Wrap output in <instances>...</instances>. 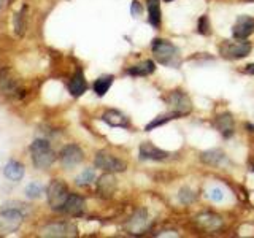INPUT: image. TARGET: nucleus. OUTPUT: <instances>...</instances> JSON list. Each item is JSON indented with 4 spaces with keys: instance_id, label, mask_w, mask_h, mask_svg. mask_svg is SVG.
<instances>
[{
    "instance_id": "obj_1",
    "label": "nucleus",
    "mask_w": 254,
    "mask_h": 238,
    "mask_svg": "<svg viewBox=\"0 0 254 238\" xmlns=\"http://www.w3.org/2000/svg\"><path fill=\"white\" fill-rule=\"evenodd\" d=\"M153 53L154 58L159 63H162L165 67H173L178 68L180 67V54L177 46L172 45L167 40L156 38L153 42Z\"/></svg>"
},
{
    "instance_id": "obj_2",
    "label": "nucleus",
    "mask_w": 254,
    "mask_h": 238,
    "mask_svg": "<svg viewBox=\"0 0 254 238\" xmlns=\"http://www.w3.org/2000/svg\"><path fill=\"white\" fill-rule=\"evenodd\" d=\"M30 157L37 169H48L56 161V153L53 151L50 141L43 138H37L30 145Z\"/></svg>"
},
{
    "instance_id": "obj_3",
    "label": "nucleus",
    "mask_w": 254,
    "mask_h": 238,
    "mask_svg": "<svg viewBox=\"0 0 254 238\" xmlns=\"http://www.w3.org/2000/svg\"><path fill=\"white\" fill-rule=\"evenodd\" d=\"M46 195H48V203H50L51 208L54 211H62L70 192H68V187L65 182L61 179H54V181H51V184L48 186Z\"/></svg>"
},
{
    "instance_id": "obj_4",
    "label": "nucleus",
    "mask_w": 254,
    "mask_h": 238,
    "mask_svg": "<svg viewBox=\"0 0 254 238\" xmlns=\"http://www.w3.org/2000/svg\"><path fill=\"white\" fill-rule=\"evenodd\" d=\"M22 221H24L22 213L14 208L0 211V237L14 234L21 227Z\"/></svg>"
},
{
    "instance_id": "obj_5",
    "label": "nucleus",
    "mask_w": 254,
    "mask_h": 238,
    "mask_svg": "<svg viewBox=\"0 0 254 238\" xmlns=\"http://www.w3.org/2000/svg\"><path fill=\"white\" fill-rule=\"evenodd\" d=\"M40 237L48 238H64V237H76L78 229L70 224V222H53V224H46L45 227L40 229Z\"/></svg>"
},
{
    "instance_id": "obj_6",
    "label": "nucleus",
    "mask_w": 254,
    "mask_h": 238,
    "mask_svg": "<svg viewBox=\"0 0 254 238\" xmlns=\"http://www.w3.org/2000/svg\"><path fill=\"white\" fill-rule=\"evenodd\" d=\"M219 53L226 59H242L251 53L250 42H224L219 46Z\"/></svg>"
},
{
    "instance_id": "obj_7",
    "label": "nucleus",
    "mask_w": 254,
    "mask_h": 238,
    "mask_svg": "<svg viewBox=\"0 0 254 238\" xmlns=\"http://www.w3.org/2000/svg\"><path fill=\"white\" fill-rule=\"evenodd\" d=\"M95 167L105 173H121L126 170V162L107 153H99L95 156Z\"/></svg>"
},
{
    "instance_id": "obj_8",
    "label": "nucleus",
    "mask_w": 254,
    "mask_h": 238,
    "mask_svg": "<svg viewBox=\"0 0 254 238\" xmlns=\"http://www.w3.org/2000/svg\"><path fill=\"white\" fill-rule=\"evenodd\" d=\"M167 103L170 105L173 113L178 115V116L189 115L190 110H192V105H190L189 97L181 91H173L169 97H167Z\"/></svg>"
},
{
    "instance_id": "obj_9",
    "label": "nucleus",
    "mask_w": 254,
    "mask_h": 238,
    "mask_svg": "<svg viewBox=\"0 0 254 238\" xmlns=\"http://www.w3.org/2000/svg\"><path fill=\"white\" fill-rule=\"evenodd\" d=\"M59 159H61L62 167H65V169H73V167L83 162L84 153L78 145H67L62 148Z\"/></svg>"
},
{
    "instance_id": "obj_10",
    "label": "nucleus",
    "mask_w": 254,
    "mask_h": 238,
    "mask_svg": "<svg viewBox=\"0 0 254 238\" xmlns=\"http://www.w3.org/2000/svg\"><path fill=\"white\" fill-rule=\"evenodd\" d=\"M253 32H254V19L250 18V16H240V18L237 19L234 29H232L234 37L240 38V40L248 38Z\"/></svg>"
},
{
    "instance_id": "obj_11",
    "label": "nucleus",
    "mask_w": 254,
    "mask_h": 238,
    "mask_svg": "<svg viewBox=\"0 0 254 238\" xmlns=\"http://www.w3.org/2000/svg\"><path fill=\"white\" fill-rule=\"evenodd\" d=\"M84 208H86V202L83 197H79L76 194H70L65 205H64V213L70 214V216H81L84 213Z\"/></svg>"
},
{
    "instance_id": "obj_12",
    "label": "nucleus",
    "mask_w": 254,
    "mask_h": 238,
    "mask_svg": "<svg viewBox=\"0 0 254 238\" xmlns=\"http://www.w3.org/2000/svg\"><path fill=\"white\" fill-rule=\"evenodd\" d=\"M140 157L141 159H148V161H164V159L169 157V153L156 148L151 143H141L140 145Z\"/></svg>"
},
{
    "instance_id": "obj_13",
    "label": "nucleus",
    "mask_w": 254,
    "mask_h": 238,
    "mask_svg": "<svg viewBox=\"0 0 254 238\" xmlns=\"http://www.w3.org/2000/svg\"><path fill=\"white\" fill-rule=\"evenodd\" d=\"M115 190H116V179L113 177V173H105L97 182V192L100 194V197L110 198L115 194Z\"/></svg>"
},
{
    "instance_id": "obj_14",
    "label": "nucleus",
    "mask_w": 254,
    "mask_h": 238,
    "mask_svg": "<svg viewBox=\"0 0 254 238\" xmlns=\"http://www.w3.org/2000/svg\"><path fill=\"white\" fill-rule=\"evenodd\" d=\"M102 121L107 122L111 127H129L130 125L129 119H127L121 111H118V110L105 111V113L102 115Z\"/></svg>"
},
{
    "instance_id": "obj_15",
    "label": "nucleus",
    "mask_w": 254,
    "mask_h": 238,
    "mask_svg": "<svg viewBox=\"0 0 254 238\" xmlns=\"http://www.w3.org/2000/svg\"><path fill=\"white\" fill-rule=\"evenodd\" d=\"M87 89V83H86V78L83 75L81 70H78L76 73L71 76L70 83H68V91L70 94L73 95V97H79V95H83Z\"/></svg>"
},
{
    "instance_id": "obj_16",
    "label": "nucleus",
    "mask_w": 254,
    "mask_h": 238,
    "mask_svg": "<svg viewBox=\"0 0 254 238\" xmlns=\"http://www.w3.org/2000/svg\"><path fill=\"white\" fill-rule=\"evenodd\" d=\"M148 226V214L146 210H138L133 214L132 219L127 222V229L130 230L132 234H140L146 229Z\"/></svg>"
},
{
    "instance_id": "obj_17",
    "label": "nucleus",
    "mask_w": 254,
    "mask_h": 238,
    "mask_svg": "<svg viewBox=\"0 0 254 238\" xmlns=\"http://www.w3.org/2000/svg\"><path fill=\"white\" fill-rule=\"evenodd\" d=\"M3 175L6 179L18 182L24 177V165L18 161H8L6 165L3 167Z\"/></svg>"
},
{
    "instance_id": "obj_18",
    "label": "nucleus",
    "mask_w": 254,
    "mask_h": 238,
    "mask_svg": "<svg viewBox=\"0 0 254 238\" xmlns=\"http://www.w3.org/2000/svg\"><path fill=\"white\" fill-rule=\"evenodd\" d=\"M197 224L206 230H218L222 226V221L213 213H203L200 216H197Z\"/></svg>"
},
{
    "instance_id": "obj_19",
    "label": "nucleus",
    "mask_w": 254,
    "mask_h": 238,
    "mask_svg": "<svg viewBox=\"0 0 254 238\" xmlns=\"http://www.w3.org/2000/svg\"><path fill=\"white\" fill-rule=\"evenodd\" d=\"M27 30V5H24L14 16V32L22 37Z\"/></svg>"
},
{
    "instance_id": "obj_20",
    "label": "nucleus",
    "mask_w": 254,
    "mask_h": 238,
    "mask_svg": "<svg viewBox=\"0 0 254 238\" xmlns=\"http://www.w3.org/2000/svg\"><path fill=\"white\" fill-rule=\"evenodd\" d=\"M202 161L208 165H221L226 161V156L219 149H210V151H205L202 154Z\"/></svg>"
},
{
    "instance_id": "obj_21",
    "label": "nucleus",
    "mask_w": 254,
    "mask_h": 238,
    "mask_svg": "<svg viewBox=\"0 0 254 238\" xmlns=\"http://www.w3.org/2000/svg\"><path fill=\"white\" fill-rule=\"evenodd\" d=\"M156 65L153 60H145L143 63H138V65H135L132 68H129V75H135V76H146V75H151L154 71Z\"/></svg>"
},
{
    "instance_id": "obj_22",
    "label": "nucleus",
    "mask_w": 254,
    "mask_h": 238,
    "mask_svg": "<svg viewBox=\"0 0 254 238\" xmlns=\"http://www.w3.org/2000/svg\"><path fill=\"white\" fill-rule=\"evenodd\" d=\"M113 84V76L111 75H105V76H100L99 79H95L94 83V92L102 97V95H105L108 92V89Z\"/></svg>"
},
{
    "instance_id": "obj_23",
    "label": "nucleus",
    "mask_w": 254,
    "mask_h": 238,
    "mask_svg": "<svg viewBox=\"0 0 254 238\" xmlns=\"http://www.w3.org/2000/svg\"><path fill=\"white\" fill-rule=\"evenodd\" d=\"M216 125H218V129L222 132L224 137H229V135L234 132V119H232V116L227 115V113L222 115V116H218Z\"/></svg>"
},
{
    "instance_id": "obj_24",
    "label": "nucleus",
    "mask_w": 254,
    "mask_h": 238,
    "mask_svg": "<svg viewBox=\"0 0 254 238\" xmlns=\"http://www.w3.org/2000/svg\"><path fill=\"white\" fill-rule=\"evenodd\" d=\"M45 194V186L42 182L38 181H32L26 186V197L27 198H32V200H35V198H40Z\"/></svg>"
},
{
    "instance_id": "obj_25",
    "label": "nucleus",
    "mask_w": 254,
    "mask_h": 238,
    "mask_svg": "<svg viewBox=\"0 0 254 238\" xmlns=\"http://www.w3.org/2000/svg\"><path fill=\"white\" fill-rule=\"evenodd\" d=\"M95 179V173H94V170L92 169H87V170H84L79 177H76V179H75V182L78 186H89L91 182Z\"/></svg>"
},
{
    "instance_id": "obj_26",
    "label": "nucleus",
    "mask_w": 254,
    "mask_h": 238,
    "mask_svg": "<svg viewBox=\"0 0 254 238\" xmlns=\"http://www.w3.org/2000/svg\"><path fill=\"white\" fill-rule=\"evenodd\" d=\"M175 118H178V115H175V113H170V115H164V116H159V118H156V119H153L148 125H146V132H149V130H153L154 127H159V125H162V124H165V122H169V121H172V119H175Z\"/></svg>"
},
{
    "instance_id": "obj_27",
    "label": "nucleus",
    "mask_w": 254,
    "mask_h": 238,
    "mask_svg": "<svg viewBox=\"0 0 254 238\" xmlns=\"http://www.w3.org/2000/svg\"><path fill=\"white\" fill-rule=\"evenodd\" d=\"M148 10H149V22H151V26L159 27V26H161V8H159V3L149 5Z\"/></svg>"
},
{
    "instance_id": "obj_28",
    "label": "nucleus",
    "mask_w": 254,
    "mask_h": 238,
    "mask_svg": "<svg viewBox=\"0 0 254 238\" xmlns=\"http://www.w3.org/2000/svg\"><path fill=\"white\" fill-rule=\"evenodd\" d=\"M195 198V194L192 192L190 189H188V187H183L181 190H180V200L183 202V203H190Z\"/></svg>"
},
{
    "instance_id": "obj_29",
    "label": "nucleus",
    "mask_w": 254,
    "mask_h": 238,
    "mask_svg": "<svg viewBox=\"0 0 254 238\" xmlns=\"http://www.w3.org/2000/svg\"><path fill=\"white\" fill-rule=\"evenodd\" d=\"M198 32H200L202 35L210 34V22H208V18H206V16H202V18L198 19Z\"/></svg>"
},
{
    "instance_id": "obj_30",
    "label": "nucleus",
    "mask_w": 254,
    "mask_h": 238,
    "mask_svg": "<svg viewBox=\"0 0 254 238\" xmlns=\"http://www.w3.org/2000/svg\"><path fill=\"white\" fill-rule=\"evenodd\" d=\"M222 190L219 189V187H213L211 190H210V198L211 200H214V202H219V200H222Z\"/></svg>"
},
{
    "instance_id": "obj_31",
    "label": "nucleus",
    "mask_w": 254,
    "mask_h": 238,
    "mask_svg": "<svg viewBox=\"0 0 254 238\" xmlns=\"http://www.w3.org/2000/svg\"><path fill=\"white\" fill-rule=\"evenodd\" d=\"M141 11H143V8H141L140 2H137V0H133V2H132V6H130V13H132L133 16H138Z\"/></svg>"
},
{
    "instance_id": "obj_32",
    "label": "nucleus",
    "mask_w": 254,
    "mask_h": 238,
    "mask_svg": "<svg viewBox=\"0 0 254 238\" xmlns=\"http://www.w3.org/2000/svg\"><path fill=\"white\" fill-rule=\"evenodd\" d=\"M146 3H148V6L149 5H156V3H159V0H146Z\"/></svg>"
},
{
    "instance_id": "obj_33",
    "label": "nucleus",
    "mask_w": 254,
    "mask_h": 238,
    "mask_svg": "<svg viewBox=\"0 0 254 238\" xmlns=\"http://www.w3.org/2000/svg\"><path fill=\"white\" fill-rule=\"evenodd\" d=\"M2 3H3V0H0V8H2Z\"/></svg>"
},
{
    "instance_id": "obj_34",
    "label": "nucleus",
    "mask_w": 254,
    "mask_h": 238,
    "mask_svg": "<svg viewBox=\"0 0 254 238\" xmlns=\"http://www.w3.org/2000/svg\"><path fill=\"white\" fill-rule=\"evenodd\" d=\"M167 2H172V0H167Z\"/></svg>"
}]
</instances>
